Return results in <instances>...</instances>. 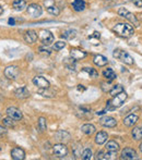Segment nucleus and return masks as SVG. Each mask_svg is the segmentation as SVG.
<instances>
[{
    "mask_svg": "<svg viewBox=\"0 0 142 160\" xmlns=\"http://www.w3.org/2000/svg\"><path fill=\"white\" fill-rule=\"evenodd\" d=\"M113 32L123 38H129L134 34V30L128 23H117L113 28Z\"/></svg>",
    "mask_w": 142,
    "mask_h": 160,
    "instance_id": "f257e3e1",
    "label": "nucleus"
},
{
    "mask_svg": "<svg viewBox=\"0 0 142 160\" xmlns=\"http://www.w3.org/2000/svg\"><path fill=\"white\" fill-rule=\"evenodd\" d=\"M127 97H128V95L126 92H121V93H119L118 95L113 96L112 100H109L107 102V105L109 106L108 109H116V108L121 107L123 103L126 101V99H127Z\"/></svg>",
    "mask_w": 142,
    "mask_h": 160,
    "instance_id": "f03ea898",
    "label": "nucleus"
},
{
    "mask_svg": "<svg viewBox=\"0 0 142 160\" xmlns=\"http://www.w3.org/2000/svg\"><path fill=\"white\" fill-rule=\"evenodd\" d=\"M113 56H114V58L120 60L121 62H124V63H126V64L131 65L134 63V58H132L127 51L121 50V49H115L114 52H113Z\"/></svg>",
    "mask_w": 142,
    "mask_h": 160,
    "instance_id": "7ed1b4c3",
    "label": "nucleus"
},
{
    "mask_svg": "<svg viewBox=\"0 0 142 160\" xmlns=\"http://www.w3.org/2000/svg\"><path fill=\"white\" fill-rule=\"evenodd\" d=\"M117 13H118L119 17L124 18L125 20L129 21L130 23L134 24V26H140V22H139L138 18H137L134 13H131L130 11H128L126 8H119L118 11H117Z\"/></svg>",
    "mask_w": 142,
    "mask_h": 160,
    "instance_id": "20e7f679",
    "label": "nucleus"
},
{
    "mask_svg": "<svg viewBox=\"0 0 142 160\" xmlns=\"http://www.w3.org/2000/svg\"><path fill=\"white\" fill-rule=\"evenodd\" d=\"M38 38H39L40 42H42L44 46H49L51 42H54V35L51 34V32L49 31H46V30H43L39 32V35H38Z\"/></svg>",
    "mask_w": 142,
    "mask_h": 160,
    "instance_id": "39448f33",
    "label": "nucleus"
},
{
    "mask_svg": "<svg viewBox=\"0 0 142 160\" xmlns=\"http://www.w3.org/2000/svg\"><path fill=\"white\" fill-rule=\"evenodd\" d=\"M53 154L57 158H65L68 154V148L64 144H56L55 146H53Z\"/></svg>",
    "mask_w": 142,
    "mask_h": 160,
    "instance_id": "423d86ee",
    "label": "nucleus"
},
{
    "mask_svg": "<svg viewBox=\"0 0 142 160\" xmlns=\"http://www.w3.org/2000/svg\"><path fill=\"white\" fill-rule=\"evenodd\" d=\"M26 12H28V14L30 15L31 18H38L42 15L43 13V9L42 7L39 6V4L37 3H32L30 4V6L26 8Z\"/></svg>",
    "mask_w": 142,
    "mask_h": 160,
    "instance_id": "0eeeda50",
    "label": "nucleus"
},
{
    "mask_svg": "<svg viewBox=\"0 0 142 160\" xmlns=\"http://www.w3.org/2000/svg\"><path fill=\"white\" fill-rule=\"evenodd\" d=\"M19 68L17 65H9L4 69V76L9 80H15L19 76Z\"/></svg>",
    "mask_w": 142,
    "mask_h": 160,
    "instance_id": "6e6552de",
    "label": "nucleus"
},
{
    "mask_svg": "<svg viewBox=\"0 0 142 160\" xmlns=\"http://www.w3.org/2000/svg\"><path fill=\"white\" fill-rule=\"evenodd\" d=\"M120 158L125 159V160H132V159L138 158V155H137V152L134 149V148L127 147V148H125V149L121 150Z\"/></svg>",
    "mask_w": 142,
    "mask_h": 160,
    "instance_id": "1a4fd4ad",
    "label": "nucleus"
},
{
    "mask_svg": "<svg viewBox=\"0 0 142 160\" xmlns=\"http://www.w3.org/2000/svg\"><path fill=\"white\" fill-rule=\"evenodd\" d=\"M100 124L103 125L104 128H115L117 125V121H116V119L113 118V117L105 116V117H103V118H101Z\"/></svg>",
    "mask_w": 142,
    "mask_h": 160,
    "instance_id": "9d476101",
    "label": "nucleus"
},
{
    "mask_svg": "<svg viewBox=\"0 0 142 160\" xmlns=\"http://www.w3.org/2000/svg\"><path fill=\"white\" fill-rule=\"evenodd\" d=\"M33 84L37 86L38 88H48L49 87V82L44 76H35L33 78Z\"/></svg>",
    "mask_w": 142,
    "mask_h": 160,
    "instance_id": "9b49d317",
    "label": "nucleus"
},
{
    "mask_svg": "<svg viewBox=\"0 0 142 160\" xmlns=\"http://www.w3.org/2000/svg\"><path fill=\"white\" fill-rule=\"evenodd\" d=\"M7 114H8V117H10V118H12L13 120H21L22 119V112L21 110H19L18 108L15 107H10L7 109Z\"/></svg>",
    "mask_w": 142,
    "mask_h": 160,
    "instance_id": "f8f14e48",
    "label": "nucleus"
},
{
    "mask_svg": "<svg viewBox=\"0 0 142 160\" xmlns=\"http://www.w3.org/2000/svg\"><path fill=\"white\" fill-rule=\"evenodd\" d=\"M70 57L76 61V60H81V59H83V58L87 57V52H85L84 50H82V49L73 48L70 50Z\"/></svg>",
    "mask_w": 142,
    "mask_h": 160,
    "instance_id": "ddd939ff",
    "label": "nucleus"
},
{
    "mask_svg": "<svg viewBox=\"0 0 142 160\" xmlns=\"http://www.w3.org/2000/svg\"><path fill=\"white\" fill-rule=\"evenodd\" d=\"M11 157L14 160H23L25 158V152L20 147H14L11 150Z\"/></svg>",
    "mask_w": 142,
    "mask_h": 160,
    "instance_id": "4468645a",
    "label": "nucleus"
},
{
    "mask_svg": "<svg viewBox=\"0 0 142 160\" xmlns=\"http://www.w3.org/2000/svg\"><path fill=\"white\" fill-rule=\"evenodd\" d=\"M24 40L28 44H34L36 40H37V33L33 30L26 31L25 34H24Z\"/></svg>",
    "mask_w": 142,
    "mask_h": 160,
    "instance_id": "2eb2a0df",
    "label": "nucleus"
},
{
    "mask_svg": "<svg viewBox=\"0 0 142 160\" xmlns=\"http://www.w3.org/2000/svg\"><path fill=\"white\" fill-rule=\"evenodd\" d=\"M71 7L76 12H81V11H84L85 10V1L84 0H73L71 3Z\"/></svg>",
    "mask_w": 142,
    "mask_h": 160,
    "instance_id": "dca6fc26",
    "label": "nucleus"
},
{
    "mask_svg": "<svg viewBox=\"0 0 142 160\" xmlns=\"http://www.w3.org/2000/svg\"><path fill=\"white\" fill-rule=\"evenodd\" d=\"M138 120H139V117L137 114H129V116L124 119L123 122L124 125H126V127H134L138 122Z\"/></svg>",
    "mask_w": 142,
    "mask_h": 160,
    "instance_id": "f3484780",
    "label": "nucleus"
},
{
    "mask_svg": "<svg viewBox=\"0 0 142 160\" xmlns=\"http://www.w3.org/2000/svg\"><path fill=\"white\" fill-rule=\"evenodd\" d=\"M14 95L19 99H25L30 96V92L26 87H20V88H17L14 91Z\"/></svg>",
    "mask_w": 142,
    "mask_h": 160,
    "instance_id": "a211bd4d",
    "label": "nucleus"
},
{
    "mask_svg": "<svg viewBox=\"0 0 142 160\" xmlns=\"http://www.w3.org/2000/svg\"><path fill=\"white\" fill-rule=\"evenodd\" d=\"M93 62H94V64H95L96 67L102 68V67H105V65L108 63V60H107L106 57H104V56L96 55L95 57L93 58Z\"/></svg>",
    "mask_w": 142,
    "mask_h": 160,
    "instance_id": "6ab92c4d",
    "label": "nucleus"
},
{
    "mask_svg": "<svg viewBox=\"0 0 142 160\" xmlns=\"http://www.w3.org/2000/svg\"><path fill=\"white\" fill-rule=\"evenodd\" d=\"M70 137H71L70 134L64 130H60V131H58L57 133H55V139H57V141H59V142L69 141Z\"/></svg>",
    "mask_w": 142,
    "mask_h": 160,
    "instance_id": "aec40b11",
    "label": "nucleus"
},
{
    "mask_svg": "<svg viewBox=\"0 0 142 160\" xmlns=\"http://www.w3.org/2000/svg\"><path fill=\"white\" fill-rule=\"evenodd\" d=\"M76 36V31L72 30V28H67V30H65L61 34V37L64 38V39H67V40L73 39Z\"/></svg>",
    "mask_w": 142,
    "mask_h": 160,
    "instance_id": "412c9836",
    "label": "nucleus"
},
{
    "mask_svg": "<svg viewBox=\"0 0 142 160\" xmlns=\"http://www.w3.org/2000/svg\"><path fill=\"white\" fill-rule=\"evenodd\" d=\"M108 138V135L106 132H98L95 136V143L97 145H102V144L106 143Z\"/></svg>",
    "mask_w": 142,
    "mask_h": 160,
    "instance_id": "4be33fe9",
    "label": "nucleus"
},
{
    "mask_svg": "<svg viewBox=\"0 0 142 160\" xmlns=\"http://www.w3.org/2000/svg\"><path fill=\"white\" fill-rule=\"evenodd\" d=\"M38 94L42 95L43 97H47V98H53V97L56 96V93L54 91L48 88H39L38 89Z\"/></svg>",
    "mask_w": 142,
    "mask_h": 160,
    "instance_id": "5701e85b",
    "label": "nucleus"
},
{
    "mask_svg": "<svg viewBox=\"0 0 142 160\" xmlns=\"http://www.w3.org/2000/svg\"><path fill=\"white\" fill-rule=\"evenodd\" d=\"M12 7L14 10L22 11L24 8H26V1L25 0H14L12 3Z\"/></svg>",
    "mask_w": 142,
    "mask_h": 160,
    "instance_id": "b1692460",
    "label": "nucleus"
},
{
    "mask_svg": "<svg viewBox=\"0 0 142 160\" xmlns=\"http://www.w3.org/2000/svg\"><path fill=\"white\" fill-rule=\"evenodd\" d=\"M81 130H82V132L84 133V134H87V135H92L93 133H95L96 128H95V127H94L93 124H90V123H87V124L82 125Z\"/></svg>",
    "mask_w": 142,
    "mask_h": 160,
    "instance_id": "393cba45",
    "label": "nucleus"
},
{
    "mask_svg": "<svg viewBox=\"0 0 142 160\" xmlns=\"http://www.w3.org/2000/svg\"><path fill=\"white\" fill-rule=\"evenodd\" d=\"M72 152H73L74 157L79 158V157L82 156V145L80 143H74L73 144V148H72Z\"/></svg>",
    "mask_w": 142,
    "mask_h": 160,
    "instance_id": "a878e982",
    "label": "nucleus"
},
{
    "mask_svg": "<svg viewBox=\"0 0 142 160\" xmlns=\"http://www.w3.org/2000/svg\"><path fill=\"white\" fill-rule=\"evenodd\" d=\"M103 75H104V78H106V80H108V81H113V80H115V78H117L115 71L113 69H109V68L103 72Z\"/></svg>",
    "mask_w": 142,
    "mask_h": 160,
    "instance_id": "bb28decb",
    "label": "nucleus"
},
{
    "mask_svg": "<svg viewBox=\"0 0 142 160\" xmlns=\"http://www.w3.org/2000/svg\"><path fill=\"white\" fill-rule=\"evenodd\" d=\"M105 148H106V150H108V152H118L119 145H118V143H116L115 141H109V142H107Z\"/></svg>",
    "mask_w": 142,
    "mask_h": 160,
    "instance_id": "cd10ccee",
    "label": "nucleus"
},
{
    "mask_svg": "<svg viewBox=\"0 0 142 160\" xmlns=\"http://www.w3.org/2000/svg\"><path fill=\"white\" fill-rule=\"evenodd\" d=\"M131 135H132V138L136 139V141H140V139H142V128H140V127L134 128L131 132Z\"/></svg>",
    "mask_w": 142,
    "mask_h": 160,
    "instance_id": "c85d7f7f",
    "label": "nucleus"
},
{
    "mask_svg": "<svg viewBox=\"0 0 142 160\" xmlns=\"http://www.w3.org/2000/svg\"><path fill=\"white\" fill-rule=\"evenodd\" d=\"M121 92H124V87H123V85L118 84V85L113 86V88H110L109 94L112 96H116V95H118L119 93H121Z\"/></svg>",
    "mask_w": 142,
    "mask_h": 160,
    "instance_id": "c756f323",
    "label": "nucleus"
},
{
    "mask_svg": "<svg viewBox=\"0 0 142 160\" xmlns=\"http://www.w3.org/2000/svg\"><path fill=\"white\" fill-rule=\"evenodd\" d=\"M83 71L87 72V73L90 75V78H98V72L96 71L95 69H93V68H84Z\"/></svg>",
    "mask_w": 142,
    "mask_h": 160,
    "instance_id": "7c9ffc66",
    "label": "nucleus"
},
{
    "mask_svg": "<svg viewBox=\"0 0 142 160\" xmlns=\"http://www.w3.org/2000/svg\"><path fill=\"white\" fill-rule=\"evenodd\" d=\"M46 10H47V12L53 15H59V13H60V9L58 8V7H56L55 4H53V6H50V7H47Z\"/></svg>",
    "mask_w": 142,
    "mask_h": 160,
    "instance_id": "2f4dec72",
    "label": "nucleus"
},
{
    "mask_svg": "<svg viewBox=\"0 0 142 160\" xmlns=\"http://www.w3.org/2000/svg\"><path fill=\"white\" fill-rule=\"evenodd\" d=\"M38 128H39V130L42 131V132H44V131H46V128H47L46 119L43 118V117H40V118L38 119Z\"/></svg>",
    "mask_w": 142,
    "mask_h": 160,
    "instance_id": "473e14b6",
    "label": "nucleus"
},
{
    "mask_svg": "<svg viewBox=\"0 0 142 160\" xmlns=\"http://www.w3.org/2000/svg\"><path fill=\"white\" fill-rule=\"evenodd\" d=\"M2 123H3V125L7 128H13L14 127V121H13V119L10 118V117L4 118L3 120H2Z\"/></svg>",
    "mask_w": 142,
    "mask_h": 160,
    "instance_id": "72a5a7b5",
    "label": "nucleus"
},
{
    "mask_svg": "<svg viewBox=\"0 0 142 160\" xmlns=\"http://www.w3.org/2000/svg\"><path fill=\"white\" fill-rule=\"evenodd\" d=\"M81 158L83 160H90L92 158V150L90 149V148H87V149L83 150L82 152V156H81Z\"/></svg>",
    "mask_w": 142,
    "mask_h": 160,
    "instance_id": "f704fd0d",
    "label": "nucleus"
},
{
    "mask_svg": "<svg viewBox=\"0 0 142 160\" xmlns=\"http://www.w3.org/2000/svg\"><path fill=\"white\" fill-rule=\"evenodd\" d=\"M74 63H76V60L72 59V58H70V59H65V64H66V67L68 68L69 70H74Z\"/></svg>",
    "mask_w": 142,
    "mask_h": 160,
    "instance_id": "c9c22d12",
    "label": "nucleus"
},
{
    "mask_svg": "<svg viewBox=\"0 0 142 160\" xmlns=\"http://www.w3.org/2000/svg\"><path fill=\"white\" fill-rule=\"evenodd\" d=\"M65 46H66V42H62V40H59V42H55V45H54V49H55V50H60V49L65 48Z\"/></svg>",
    "mask_w": 142,
    "mask_h": 160,
    "instance_id": "e433bc0d",
    "label": "nucleus"
},
{
    "mask_svg": "<svg viewBox=\"0 0 142 160\" xmlns=\"http://www.w3.org/2000/svg\"><path fill=\"white\" fill-rule=\"evenodd\" d=\"M38 51H39V53H42V55H50L51 51L49 48H47V47H39L38 48Z\"/></svg>",
    "mask_w": 142,
    "mask_h": 160,
    "instance_id": "4c0bfd02",
    "label": "nucleus"
},
{
    "mask_svg": "<svg viewBox=\"0 0 142 160\" xmlns=\"http://www.w3.org/2000/svg\"><path fill=\"white\" fill-rule=\"evenodd\" d=\"M96 159L105 160V152H103V150H100V152L96 154Z\"/></svg>",
    "mask_w": 142,
    "mask_h": 160,
    "instance_id": "58836bf2",
    "label": "nucleus"
},
{
    "mask_svg": "<svg viewBox=\"0 0 142 160\" xmlns=\"http://www.w3.org/2000/svg\"><path fill=\"white\" fill-rule=\"evenodd\" d=\"M132 2L137 8H142V0H132Z\"/></svg>",
    "mask_w": 142,
    "mask_h": 160,
    "instance_id": "ea45409f",
    "label": "nucleus"
},
{
    "mask_svg": "<svg viewBox=\"0 0 142 160\" xmlns=\"http://www.w3.org/2000/svg\"><path fill=\"white\" fill-rule=\"evenodd\" d=\"M8 23L10 24V25H14V19H9Z\"/></svg>",
    "mask_w": 142,
    "mask_h": 160,
    "instance_id": "a19ab883",
    "label": "nucleus"
},
{
    "mask_svg": "<svg viewBox=\"0 0 142 160\" xmlns=\"http://www.w3.org/2000/svg\"><path fill=\"white\" fill-rule=\"evenodd\" d=\"M6 133V130H4L2 127H0V135H2V134H4Z\"/></svg>",
    "mask_w": 142,
    "mask_h": 160,
    "instance_id": "79ce46f5",
    "label": "nucleus"
},
{
    "mask_svg": "<svg viewBox=\"0 0 142 160\" xmlns=\"http://www.w3.org/2000/svg\"><path fill=\"white\" fill-rule=\"evenodd\" d=\"M105 113V111H100V112H96V114H97V116H98V114H100V116H101V114H104Z\"/></svg>",
    "mask_w": 142,
    "mask_h": 160,
    "instance_id": "37998d69",
    "label": "nucleus"
},
{
    "mask_svg": "<svg viewBox=\"0 0 142 160\" xmlns=\"http://www.w3.org/2000/svg\"><path fill=\"white\" fill-rule=\"evenodd\" d=\"M3 13V9H2V7H0V15Z\"/></svg>",
    "mask_w": 142,
    "mask_h": 160,
    "instance_id": "c03bdc74",
    "label": "nucleus"
},
{
    "mask_svg": "<svg viewBox=\"0 0 142 160\" xmlns=\"http://www.w3.org/2000/svg\"><path fill=\"white\" fill-rule=\"evenodd\" d=\"M139 147H140V150H141V152H142V143L140 144V146H139Z\"/></svg>",
    "mask_w": 142,
    "mask_h": 160,
    "instance_id": "a18cd8bd",
    "label": "nucleus"
}]
</instances>
